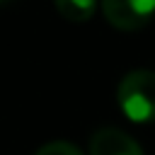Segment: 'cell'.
Listing matches in <instances>:
<instances>
[{
	"mask_svg": "<svg viewBox=\"0 0 155 155\" xmlns=\"http://www.w3.org/2000/svg\"><path fill=\"white\" fill-rule=\"evenodd\" d=\"M116 102L131 121H155V73L145 68L126 73L116 87Z\"/></svg>",
	"mask_w": 155,
	"mask_h": 155,
	"instance_id": "obj_1",
	"label": "cell"
},
{
	"mask_svg": "<svg viewBox=\"0 0 155 155\" xmlns=\"http://www.w3.org/2000/svg\"><path fill=\"white\" fill-rule=\"evenodd\" d=\"M102 12L111 27L136 31L153 19L155 0H102Z\"/></svg>",
	"mask_w": 155,
	"mask_h": 155,
	"instance_id": "obj_2",
	"label": "cell"
},
{
	"mask_svg": "<svg viewBox=\"0 0 155 155\" xmlns=\"http://www.w3.org/2000/svg\"><path fill=\"white\" fill-rule=\"evenodd\" d=\"M90 155H143V150L128 133L107 126L90 138Z\"/></svg>",
	"mask_w": 155,
	"mask_h": 155,
	"instance_id": "obj_3",
	"label": "cell"
},
{
	"mask_svg": "<svg viewBox=\"0 0 155 155\" xmlns=\"http://www.w3.org/2000/svg\"><path fill=\"white\" fill-rule=\"evenodd\" d=\"M53 5L68 22H87L97 10V0H53Z\"/></svg>",
	"mask_w": 155,
	"mask_h": 155,
	"instance_id": "obj_4",
	"label": "cell"
},
{
	"mask_svg": "<svg viewBox=\"0 0 155 155\" xmlns=\"http://www.w3.org/2000/svg\"><path fill=\"white\" fill-rule=\"evenodd\" d=\"M34 155H82V153L73 143H68V140H53V143L41 145Z\"/></svg>",
	"mask_w": 155,
	"mask_h": 155,
	"instance_id": "obj_5",
	"label": "cell"
}]
</instances>
